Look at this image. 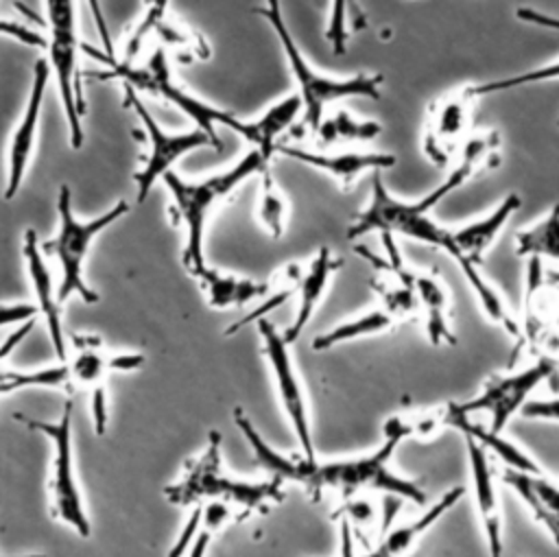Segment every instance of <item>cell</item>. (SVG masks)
<instances>
[{
	"label": "cell",
	"instance_id": "39",
	"mask_svg": "<svg viewBox=\"0 0 559 557\" xmlns=\"http://www.w3.org/2000/svg\"><path fill=\"white\" fill-rule=\"evenodd\" d=\"M522 417L528 419H546V422H559V398H544V400H535L531 398L522 413Z\"/></svg>",
	"mask_w": 559,
	"mask_h": 557
},
{
	"label": "cell",
	"instance_id": "32",
	"mask_svg": "<svg viewBox=\"0 0 559 557\" xmlns=\"http://www.w3.org/2000/svg\"><path fill=\"white\" fill-rule=\"evenodd\" d=\"M380 133H382L380 122L356 118L347 109H336L332 114H325L314 131V135L323 146H332L338 142H369Z\"/></svg>",
	"mask_w": 559,
	"mask_h": 557
},
{
	"label": "cell",
	"instance_id": "41",
	"mask_svg": "<svg viewBox=\"0 0 559 557\" xmlns=\"http://www.w3.org/2000/svg\"><path fill=\"white\" fill-rule=\"evenodd\" d=\"M37 306L33 304H0V328L17 325L35 319Z\"/></svg>",
	"mask_w": 559,
	"mask_h": 557
},
{
	"label": "cell",
	"instance_id": "12",
	"mask_svg": "<svg viewBox=\"0 0 559 557\" xmlns=\"http://www.w3.org/2000/svg\"><path fill=\"white\" fill-rule=\"evenodd\" d=\"M255 330L260 334L262 354L266 358L269 371L275 382L280 406H282L284 417L290 424V430L299 443V454L306 461H314L317 450H314V437H312V417H310L308 393H306L299 371L295 367L290 345L284 341V334L269 319L255 321Z\"/></svg>",
	"mask_w": 559,
	"mask_h": 557
},
{
	"label": "cell",
	"instance_id": "36",
	"mask_svg": "<svg viewBox=\"0 0 559 557\" xmlns=\"http://www.w3.org/2000/svg\"><path fill=\"white\" fill-rule=\"evenodd\" d=\"M231 515H234V509L229 505H223V502L203 505L201 526H199L197 537L192 540L186 557H205L210 550L212 537L225 529V524L231 520Z\"/></svg>",
	"mask_w": 559,
	"mask_h": 557
},
{
	"label": "cell",
	"instance_id": "5",
	"mask_svg": "<svg viewBox=\"0 0 559 557\" xmlns=\"http://www.w3.org/2000/svg\"><path fill=\"white\" fill-rule=\"evenodd\" d=\"M258 15H262L271 31L275 33L286 63L290 68V74L297 83V94L304 105L301 120L304 125L314 133L319 122L325 116V107L330 103L343 100V98H380L382 92V74L376 72H358L352 76H332L323 74L304 57L297 42L293 39L286 20L282 15L280 0H264V7L255 9Z\"/></svg>",
	"mask_w": 559,
	"mask_h": 557
},
{
	"label": "cell",
	"instance_id": "16",
	"mask_svg": "<svg viewBox=\"0 0 559 557\" xmlns=\"http://www.w3.org/2000/svg\"><path fill=\"white\" fill-rule=\"evenodd\" d=\"M463 441L467 452L469 485H472L480 529L487 542V553L489 557H504V518H502L500 494H498L496 472L489 459V450L469 435H463Z\"/></svg>",
	"mask_w": 559,
	"mask_h": 557
},
{
	"label": "cell",
	"instance_id": "3",
	"mask_svg": "<svg viewBox=\"0 0 559 557\" xmlns=\"http://www.w3.org/2000/svg\"><path fill=\"white\" fill-rule=\"evenodd\" d=\"M269 159L258 151L249 149L229 168L207 175L199 181L183 179L175 170H168L162 181L173 197L170 218L186 229V242L181 251V264L190 275H197L207 262L203 253V236L210 214L229 199L249 177L262 173Z\"/></svg>",
	"mask_w": 559,
	"mask_h": 557
},
{
	"label": "cell",
	"instance_id": "33",
	"mask_svg": "<svg viewBox=\"0 0 559 557\" xmlns=\"http://www.w3.org/2000/svg\"><path fill=\"white\" fill-rule=\"evenodd\" d=\"M260 181V199H258V221L262 223L264 232L271 238H282L286 232V218H288V199L277 188L275 179L264 168Z\"/></svg>",
	"mask_w": 559,
	"mask_h": 557
},
{
	"label": "cell",
	"instance_id": "21",
	"mask_svg": "<svg viewBox=\"0 0 559 557\" xmlns=\"http://www.w3.org/2000/svg\"><path fill=\"white\" fill-rule=\"evenodd\" d=\"M341 264L343 262L325 245H321L314 251V256L308 260V264H304V273H301L299 286H297V310H295V317L288 323V328L282 332L284 341L288 345H293L301 336L306 325L310 323L312 315L325 299L332 277L336 275Z\"/></svg>",
	"mask_w": 559,
	"mask_h": 557
},
{
	"label": "cell",
	"instance_id": "4",
	"mask_svg": "<svg viewBox=\"0 0 559 557\" xmlns=\"http://www.w3.org/2000/svg\"><path fill=\"white\" fill-rule=\"evenodd\" d=\"M454 183L445 177L437 188H432L428 194H424L417 201L400 199L395 197L382 181L380 173H373L371 177V197L365 203V208L354 216V221L347 227V238L356 240L367 234H391L417 240L421 245L441 249L450 256L452 251V236L450 227L441 225L432 212L435 208L454 192Z\"/></svg>",
	"mask_w": 559,
	"mask_h": 557
},
{
	"label": "cell",
	"instance_id": "14",
	"mask_svg": "<svg viewBox=\"0 0 559 557\" xmlns=\"http://www.w3.org/2000/svg\"><path fill=\"white\" fill-rule=\"evenodd\" d=\"M476 100L469 85H461L428 105L421 129V153L430 164L445 166L459 153L461 144L472 133Z\"/></svg>",
	"mask_w": 559,
	"mask_h": 557
},
{
	"label": "cell",
	"instance_id": "38",
	"mask_svg": "<svg viewBox=\"0 0 559 557\" xmlns=\"http://www.w3.org/2000/svg\"><path fill=\"white\" fill-rule=\"evenodd\" d=\"M155 33L159 35V39L170 46V48H179L186 52H192L194 57H207V48L203 37H199L197 33H190L186 26H181L179 22H173L170 17H166Z\"/></svg>",
	"mask_w": 559,
	"mask_h": 557
},
{
	"label": "cell",
	"instance_id": "7",
	"mask_svg": "<svg viewBox=\"0 0 559 557\" xmlns=\"http://www.w3.org/2000/svg\"><path fill=\"white\" fill-rule=\"evenodd\" d=\"M131 212V205L120 199L109 210L98 214L96 218L83 221L72 210V192L68 186L59 188L57 194V214L59 225L57 234L41 242V249L46 256H52L59 264L61 282L57 286L59 301H68L72 295L83 299L85 304H96L98 293L87 284L85 280V260L90 256L92 242L100 232H105L109 225L120 221Z\"/></svg>",
	"mask_w": 559,
	"mask_h": 557
},
{
	"label": "cell",
	"instance_id": "40",
	"mask_svg": "<svg viewBox=\"0 0 559 557\" xmlns=\"http://www.w3.org/2000/svg\"><path fill=\"white\" fill-rule=\"evenodd\" d=\"M0 35H9L15 42L33 46V48H46V39L41 35H37L35 31H31V28L17 24V22H11V20L0 17Z\"/></svg>",
	"mask_w": 559,
	"mask_h": 557
},
{
	"label": "cell",
	"instance_id": "43",
	"mask_svg": "<svg viewBox=\"0 0 559 557\" xmlns=\"http://www.w3.org/2000/svg\"><path fill=\"white\" fill-rule=\"evenodd\" d=\"M341 557H356L352 526L341 518Z\"/></svg>",
	"mask_w": 559,
	"mask_h": 557
},
{
	"label": "cell",
	"instance_id": "6",
	"mask_svg": "<svg viewBox=\"0 0 559 557\" xmlns=\"http://www.w3.org/2000/svg\"><path fill=\"white\" fill-rule=\"evenodd\" d=\"M85 50L92 57L107 63V70L103 74H96L98 79H118V81H122V85H131L135 92L146 90V92L164 98L166 103L175 105L181 114H186L194 122V127L203 129L216 142H221L216 129L225 127V129L238 133L240 138H245L249 144H253L251 120H240L231 111L221 109V107L199 98L197 94L188 92L183 85H179L168 68L164 48H155L153 55L148 57L146 66H142V68L124 63L122 59H114V55H103L92 48H85Z\"/></svg>",
	"mask_w": 559,
	"mask_h": 557
},
{
	"label": "cell",
	"instance_id": "31",
	"mask_svg": "<svg viewBox=\"0 0 559 557\" xmlns=\"http://www.w3.org/2000/svg\"><path fill=\"white\" fill-rule=\"evenodd\" d=\"M301 273H304V264H301V262H288V264H284V266L275 273V277L271 280V293L260 301V306H255L249 315L240 317L238 321L229 323L227 330H225V334L231 336V334H236L238 330H242V328H247V325H251V323H255V321H260V319H266L269 312H273V310L280 308V306H284L293 295H297V286H299Z\"/></svg>",
	"mask_w": 559,
	"mask_h": 557
},
{
	"label": "cell",
	"instance_id": "10",
	"mask_svg": "<svg viewBox=\"0 0 559 557\" xmlns=\"http://www.w3.org/2000/svg\"><path fill=\"white\" fill-rule=\"evenodd\" d=\"M146 363L142 352H114L103 345L94 334H79L70 339L68 367L70 391H81L90 398V413L94 432L100 437L107 432V380L111 374L135 371Z\"/></svg>",
	"mask_w": 559,
	"mask_h": 557
},
{
	"label": "cell",
	"instance_id": "29",
	"mask_svg": "<svg viewBox=\"0 0 559 557\" xmlns=\"http://www.w3.org/2000/svg\"><path fill=\"white\" fill-rule=\"evenodd\" d=\"M304 114V105L297 92L280 98L277 103H273L260 118L251 120L253 127V144L251 149H258L266 159H271V155L277 149V140L280 135L290 129V125L297 120V116Z\"/></svg>",
	"mask_w": 559,
	"mask_h": 557
},
{
	"label": "cell",
	"instance_id": "23",
	"mask_svg": "<svg viewBox=\"0 0 559 557\" xmlns=\"http://www.w3.org/2000/svg\"><path fill=\"white\" fill-rule=\"evenodd\" d=\"M413 291L417 299V310L424 315L426 336L432 345H454L456 334L450 321V293L439 271H417L413 273Z\"/></svg>",
	"mask_w": 559,
	"mask_h": 557
},
{
	"label": "cell",
	"instance_id": "15",
	"mask_svg": "<svg viewBox=\"0 0 559 557\" xmlns=\"http://www.w3.org/2000/svg\"><path fill=\"white\" fill-rule=\"evenodd\" d=\"M50 66L44 57H39L33 66V83H31V92L26 98V107L22 111L20 122L15 125L11 138H9V149H7V181H4V201H11L24 179H26V170L37 144V133H39V120H41V109H44V94H46V85L50 79Z\"/></svg>",
	"mask_w": 559,
	"mask_h": 557
},
{
	"label": "cell",
	"instance_id": "35",
	"mask_svg": "<svg viewBox=\"0 0 559 557\" xmlns=\"http://www.w3.org/2000/svg\"><path fill=\"white\" fill-rule=\"evenodd\" d=\"M559 79V59L531 68L526 72H518L511 76H502V79H493V81H485V83H472L469 90L476 98L487 96V94H498V92H507V90H515V87H528V85H537V83H548V81H557Z\"/></svg>",
	"mask_w": 559,
	"mask_h": 557
},
{
	"label": "cell",
	"instance_id": "24",
	"mask_svg": "<svg viewBox=\"0 0 559 557\" xmlns=\"http://www.w3.org/2000/svg\"><path fill=\"white\" fill-rule=\"evenodd\" d=\"M192 277L199 282V288L205 295L207 306L214 310L242 308L255 299H264L271 293V282L242 277L210 264H205Z\"/></svg>",
	"mask_w": 559,
	"mask_h": 557
},
{
	"label": "cell",
	"instance_id": "9",
	"mask_svg": "<svg viewBox=\"0 0 559 557\" xmlns=\"http://www.w3.org/2000/svg\"><path fill=\"white\" fill-rule=\"evenodd\" d=\"M46 4V50L48 66L59 87V98L68 120L70 146H83V114L85 100L79 76V35H76V13L74 0H44Z\"/></svg>",
	"mask_w": 559,
	"mask_h": 557
},
{
	"label": "cell",
	"instance_id": "37",
	"mask_svg": "<svg viewBox=\"0 0 559 557\" xmlns=\"http://www.w3.org/2000/svg\"><path fill=\"white\" fill-rule=\"evenodd\" d=\"M168 17V0H144V11L138 20V24L131 31V37L124 48V63H131V59L140 52L146 37L155 33V28Z\"/></svg>",
	"mask_w": 559,
	"mask_h": 557
},
{
	"label": "cell",
	"instance_id": "25",
	"mask_svg": "<svg viewBox=\"0 0 559 557\" xmlns=\"http://www.w3.org/2000/svg\"><path fill=\"white\" fill-rule=\"evenodd\" d=\"M33 321L35 319L20 323V328L0 347V398L17 393L22 389L70 391V376H68V367L63 363H57L50 367H39V369H28V371L2 365V358L28 334V330L33 328Z\"/></svg>",
	"mask_w": 559,
	"mask_h": 557
},
{
	"label": "cell",
	"instance_id": "13",
	"mask_svg": "<svg viewBox=\"0 0 559 557\" xmlns=\"http://www.w3.org/2000/svg\"><path fill=\"white\" fill-rule=\"evenodd\" d=\"M557 363L544 360V358H533L528 365L509 369L504 374H493L489 376L480 391L467 400L461 402V408L476 417L485 415L487 417V428L496 435H502L507 424L522 413L524 404L533 398L537 387L546 382L555 371Z\"/></svg>",
	"mask_w": 559,
	"mask_h": 557
},
{
	"label": "cell",
	"instance_id": "18",
	"mask_svg": "<svg viewBox=\"0 0 559 557\" xmlns=\"http://www.w3.org/2000/svg\"><path fill=\"white\" fill-rule=\"evenodd\" d=\"M22 258L26 264V275L31 277V286L37 299V315H41L57 363H66L68 360V339L63 332V319H61V301L57 297V288H55V280L50 273V266L46 262V253L41 249V240L37 236L35 229H26L22 234Z\"/></svg>",
	"mask_w": 559,
	"mask_h": 557
},
{
	"label": "cell",
	"instance_id": "26",
	"mask_svg": "<svg viewBox=\"0 0 559 557\" xmlns=\"http://www.w3.org/2000/svg\"><path fill=\"white\" fill-rule=\"evenodd\" d=\"M520 323H522L520 341L528 334H535L544 328L559 323V284L546 277L539 260H528V266H526L524 321Z\"/></svg>",
	"mask_w": 559,
	"mask_h": 557
},
{
	"label": "cell",
	"instance_id": "22",
	"mask_svg": "<svg viewBox=\"0 0 559 557\" xmlns=\"http://www.w3.org/2000/svg\"><path fill=\"white\" fill-rule=\"evenodd\" d=\"M463 494H465V487H450L419 518L384 529L378 544L369 553L356 555V557H408L419 544V540L463 498Z\"/></svg>",
	"mask_w": 559,
	"mask_h": 557
},
{
	"label": "cell",
	"instance_id": "34",
	"mask_svg": "<svg viewBox=\"0 0 559 557\" xmlns=\"http://www.w3.org/2000/svg\"><path fill=\"white\" fill-rule=\"evenodd\" d=\"M365 26H367V17L356 0H330L325 39L330 42V46L336 55L345 52L349 31L365 28Z\"/></svg>",
	"mask_w": 559,
	"mask_h": 557
},
{
	"label": "cell",
	"instance_id": "11",
	"mask_svg": "<svg viewBox=\"0 0 559 557\" xmlns=\"http://www.w3.org/2000/svg\"><path fill=\"white\" fill-rule=\"evenodd\" d=\"M124 105L129 109H133V114L140 118L142 129H144V140H146V155L142 162V168L133 175V183H135V201L144 203L151 188L168 173L173 170V166L190 151L203 149V146H212V149H221V142H216L214 138H210L203 129L194 127L190 131H181V133H173L159 127V122L155 120V116L148 111L146 103L140 98V94L131 87L124 85Z\"/></svg>",
	"mask_w": 559,
	"mask_h": 557
},
{
	"label": "cell",
	"instance_id": "19",
	"mask_svg": "<svg viewBox=\"0 0 559 557\" xmlns=\"http://www.w3.org/2000/svg\"><path fill=\"white\" fill-rule=\"evenodd\" d=\"M275 153H282L295 162L308 164L325 173L343 190H349L367 173H380L395 166L393 153H378V151H310V149L280 142Z\"/></svg>",
	"mask_w": 559,
	"mask_h": 557
},
{
	"label": "cell",
	"instance_id": "27",
	"mask_svg": "<svg viewBox=\"0 0 559 557\" xmlns=\"http://www.w3.org/2000/svg\"><path fill=\"white\" fill-rule=\"evenodd\" d=\"M448 402L424 406V408H408L400 411L384 419L382 437L404 439H432L439 432L448 430Z\"/></svg>",
	"mask_w": 559,
	"mask_h": 557
},
{
	"label": "cell",
	"instance_id": "2",
	"mask_svg": "<svg viewBox=\"0 0 559 557\" xmlns=\"http://www.w3.org/2000/svg\"><path fill=\"white\" fill-rule=\"evenodd\" d=\"M223 439L218 430L207 432L205 448L183 463L181 474L164 487V498L175 507H203L223 502L242 515L266 513L284 502L286 485L277 478L249 481L227 472L223 463Z\"/></svg>",
	"mask_w": 559,
	"mask_h": 557
},
{
	"label": "cell",
	"instance_id": "28",
	"mask_svg": "<svg viewBox=\"0 0 559 557\" xmlns=\"http://www.w3.org/2000/svg\"><path fill=\"white\" fill-rule=\"evenodd\" d=\"M397 321L380 306L376 304L373 308L347 319V321H341L338 325L330 328L328 332H321L319 336L312 339V347L317 352H325V349H332L336 345H343V343H349V341H358V339H365V336H376V334H382V332H389L391 328H395Z\"/></svg>",
	"mask_w": 559,
	"mask_h": 557
},
{
	"label": "cell",
	"instance_id": "1",
	"mask_svg": "<svg viewBox=\"0 0 559 557\" xmlns=\"http://www.w3.org/2000/svg\"><path fill=\"white\" fill-rule=\"evenodd\" d=\"M234 424L242 432L245 441L251 448L253 461L262 467L271 478L282 481L284 485H299L310 498L319 500L325 494H336L343 500L358 494H384L395 496L400 500H411L421 505L426 500L424 489L411 478L397 474L391 467L393 452L402 443L395 437H382V443L371 452L321 461H306L299 457H286L277 452L269 441L260 435L253 419L242 411L234 408Z\"/></svg>",
	"mask_w": 559,
	"mask_h": 557
},
{
	"label": "cell",
	"instance_id": "8",
	"mask_svg": "<svg viewBox=\"0 0 559 557\" xmlns=\"http://www.w3.org/2000/svg\"><path fill=\"white\" fill-rule=\"evenodd\" d=\"M72 400H66L61 415L52 422L33 419L22 413H15V419L31 430L44 435L52 446V461H50V515L55 522L68 526L79 537L87 540L92 535V522L85 509L83 489L76 476V461H74V437H72Z\"/></svg>",
	"mask_w": 559,
	"mask_h": 557
},
{
	"label": "cell",
	"instance_id": "20",
	"mask_svg": "<svg viewBox=\"0 0 559 557\" xmlns=\"http://www.w3.org/2000/svg\"><path fill=\"white\" fill-rule=\"evenodd\" d=\"M500 481L524 502L535 522L559 546V483L544 472H522L507 467L500 472Z\"/></svg>",
	"mask_w": 559,
	"mask_h": 557
},
{
	"label": "cell",
	"instance_id": "44",
	"mask_svg": "<svg viewBox=\"0 0 559 557\" xmlns=\"http://www.w3.org/2000/svg\"><path fill=\"white\" fill-rule=\"evenodd\" d=\"M0 557H7V555H0ZM39 557H41V555H39Z\"/></svg>",
	"mask_w": 559,
	"mask_h": 557
},
{
	"label": "cell",
	"instance_id": "30",
	"mask_svg": "<svg viewBox=\"0 0 559 557\" xmlns=\"http://www.w3.org/2000/svg\"><path fill=\"white\" fill-rule=\"evenodd\" d=\"M515 253L526 260L559 264V203L515 234Z\"/></svg>",
	"mask_w": 559,
	"mask_h": 557
},
{
	"label": "cell",
	"instance_id": "17",
	"mask_svg": "<svg viewBox=\"0 0 559 557\" xmlns=\"http://www.w3.org/2000/svg\"><path fill=\"white\" fill-rule=\"evenodd\" d=\"M520 205H522L520 194L509 192L489 212L450 229V236H452L450 258L459 264L461 271L483 264L487 251L500 238L502 229L509 225V221L520 210Z\"/></svg>",
	"mask_w": 559,
	"mask_h": 557
},
{
	"label": "cell",
	"instance_id": "42",
	"mask_svg": "<svg viewBox=\"0 0 559 557\" xmlns=\"http://www.w3.org/2000/svg\"><path fill=\"white\" fill-rule=\"evenodd\" d=\"M515 15L518 20L526 22V24H533V26H539V28H550V31H559V17L557 15H548V13H542L533 7H518L515 9ZM559 125V120H557Z\"/></svg>",
	"mask_w": 559,
	"mask_h": 557
}]
</instances>
